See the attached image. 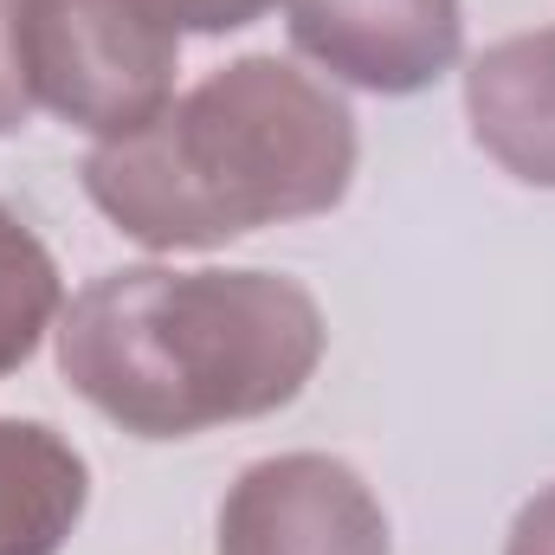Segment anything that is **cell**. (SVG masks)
I'll return each instance as SVG.
<instances>
[{
	"instance_id": "obj_1",
	"label": "cell",
	"mask_w": 555,
	"mask_h": 555,
	"mask_svg": "<svg viewBox=\"0 0 555 555\" xmlns=\"http://www.w3.org/2000/svg\"><path fill=\"white\" fill-rule=\"evenodd\" d=\"M323 310L284 272L124 266L59 317V375L130 439L266 420L323 362Z\"/></svg>"
},
{
	"instance_id": "obj_2",
	"label": "cell",
	"mask_w": 555,
	"mask_h": 555,
	"mask_svg": "<svg viewBox=\"0 0 555 555\" xmlns=\"http://www.w3.org/2000/svg\"><path fill=\"white\" fill-rule=\"evenodd\" d=\"M356 181V117L278 52H246L85 155L91 207L149 253H207L330 214Z\"/></svg>"
},
{
	"instance_id": "obj_3",
	"label": "cell",
	"mask_w": 555,
	"mask_h": 555,
	"mask_svg": "<svg viewBox=\"0 0 555 555\" xmlns=\"http://www.w3.org/2000/svg\"><path fill=\"white\" fill-rule=\"evenodd\" d=\"M20 72L59 124L117 142L175 98L181 33L155 0H20Z\"/></svg>"
},
{
	"instance_id": "obj_4",
	"label": "cell",
	"mask_w": 555,
	"mask_h": 555,
	"mask_svg": "<svg viewBox=\"0 0 555 555\" xmlns=\"http://www.w3.org/2000/svg\"><path fill=\"white\" fill-rule=\"evenodd\" d=\"M214 555H395L388 511L356 465L330 452H278L233 478Z\"/></svg>"
},
{
	"instance_id": "obj_5",
	"label": "cell",
	"mask_w": 555,
	"mask_h": 555,
	"mask_svg": "<svg viewBox=\"0 0 555 555\" xmlns=\"http://www.w3.org/2000/svg\"><path fill=\"white\" fill-rule=\"evenodd\" d=\"M291 46L375 98H414L459 65L465 7L459 0H284Z\"/></svg>"
},
{
	"instance_id": "obj_6",
	"label": "cell",
	"mask_w": 555,
	"mask_h": 555,
	"mask_svg": "<svg viewBox=\"0 0 555 555\" xmlns=\"http://www.w3.org/2000/svg\"><path fill=\"white\" fill-rule=\"evenodd\" d=\"M465 124L504 175L555 188V26L511 33L472 59Z\"/></svg>"
},
{
	"instance_id": "obj_7",
	"label": "cell",
	"mask_w": 555,
	"mask_h": 555,
	"mask_svg": "<svg viewBox=\"0 0 555 555\" xmlns=\"http://www.w3.org/2000/svg\"><path fill=\"white\" fill-rule=\"evenodd\" d=\"M85 504V452L46 420H0V555H59Z\"/></svg>"
},
{
	"instance_id": "obj_8",
	"label": "cell",
	"mask_w": 555,
	"mask_h": 555,
	"mask_svg": "<svg viewBox=\"0 0 555 555\" xmlns=\"http://www.w3.org/2000/svg\"><path fill=\"white\" fill-rule=\"evenodd\" d=\"M59 304H65V284H59L52 253H46L39 233L0 201V382L33 362V349H39V336L52 330Z\"/></svg>"
},
{
	"instance_id": "obj_9",
	"label": "cell",
	"mask_w": 555,
	"mask_h": 555,
	"mask_svg": "<svg viewBox=\"0 0 555 555\" xmlns=\"http://www.w3.org/2000/svg\"><path fill=\"white\" fill-rule=\"evenodd\" d=\"M168 20H175V33H240V26H253V20H266L278 0H155Z\"/></svg>"
},
{
	"instance_id": "obj_10",
	"label": "cell",
	"mask_w": 555,
	"mask_h": 555,
	"mask_svg": "<svg viewBox=\"0 0 555 555\" xmlns=\"http://www.w3.org/2000/svg\"><path fill=\"white\" fill-rule=\"evenodd\" d=\"M13 7L20 0H0V137H13L33 111L26 72H20V39H13Z\"/></svg>"
},
{
	"instance_id": "obj_11",
	"label": "cell",
	"mask_w": 555,
	"mask_h": 555,
	"mask_svg": "<svg viewBox=\"0 0 555 555\" xmlns=\"http://www.w3.org/2000/svg\"><path fill=\"white\" fill-rule=\"evenodd\" d=\"M504 555H555V485H543V491L517 511V524H511V537H504Z\"/></svg>"
}]
</instances>
